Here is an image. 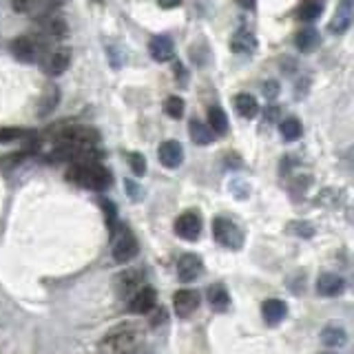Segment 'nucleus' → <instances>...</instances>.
Returning a JSON list of instances; mask_svg holds the SVG:
<instances>
[{
    "mask_svg": "<svg viewBox=\"0 0 354 354\" xmlns=\"http://www.w3.org/2000/svg\"><path fill=\"white\" fill-rule=\"evenodd\" d=\"M350 22H352V0H343V5L337 9V14L332 18L328 29L335 33V36H341L343 31H348Z\"/></svg>",
    "mask_w": 354,
    "mask_h": 354,
    "instance_id": "obj_19",
    "label": "nucleus"
},
{
    "mask_svg": "<svg viewBox=\"0 0 354 354\" xmlns=\"http://www.w3.org/2000/svg\"><path fill=\"white\" fill-rule=\"evenodd\" d=\"M319 42V36H317V31L315 29H306L301 33H297V49H301V51H308V49H313L315 44Z\"/></svg>",
    "mask_w": 354,
    "mask_h": 354,
    "instance_id": "obj_29",
    "label": "nucleus"
},
{
    "mask_svg": "<svg viewBox=\"0 0 354 354\" xmlns=\"http://www.w3.org/2000/svg\"><path fill=\"white\" fill-rule=\"evenodd\" d=\"M288 313V306L281 301V299H268V301H263L261 306V317L266 324H270V326H277L279 321L286 317Z\"/></svg>",
    "mask_w": 354,
    "mask_h": 354,
    "instance_id": "obj_21",
    "label": "nucleus"
},
{
    "mask_svg": "<svg viewBox=\"0 0 354 354\" xmlns=\"http://www.w3.org/2000/svg\"><path fill=\"white\" fill-rule=\"evenodd\" d=\"M208 129L213 131V136H226L228 133V118L221 106H210L208 111Z\"/></svg>",
    "mask_w": 354,
    "mask_h": 354,
    "instance_id": "obj_24",
    "label": "nucleus"
},
{
    "mask_svg": "<svg viewBox=\"0 0 354 354\" xmlns=\"http://www.w3.org/2000/svg\"><path fill=\"white\" fill-rule=\"evenodd\" d=\"M11 53L20 62H36L40 55V44H36L31 36H20L18 40L11 42Z\"/></svg>",
    "mask_w": 354,
    "mask_h": 354,
    "instance_id": "obj_13",
    "label": "nucleus"
},
{
    "mask_svg": "<svg viewBox=\"0 0 354 354\" xmlns=\"http://www.w3.org/2000/svg\"><path fill=\"white\" fill-rule=\"evenodd\" d=\"M155 306H158V292H155V288L142 286L140 290L133 295L129 310H131L133 315H147V313H151Z\"/></svg>",
    "mask_w": 354,
    "mask_h": 354,
    "instance_id": "obj_11",
    "label": "nucleus"
},
{
    "mask_svg": "<svg viewBox=\"0 0 354 354\" xmlns=\"http://www.w3.org/2000/svg\"><path fill=\"white\" fill-rule=\"evenodd\" d=\"M279 131H281V138H283V140L295 142V140L301 138L304 127H301V122H299L297 118H288V120H283V122H281Z\"/></svg>",
    "mask_w": 354,
    "mask_h": 354,
    "instance_id": "obj_28",
    "label": "nucleus"
},
{
    "mask_svg": "<svg viewBox=\"0 0 354 354\" xmlns=\"http://www.w3.org/2000/svg\"><path fill=\"white\" fill-rule=\"evenodd\" d=\"M151 313H153V317H151V324H153V326L166 324V310H164V308H158V306H155V308L151 310Z\"/></svg>",
    "mask_w": 354,
    "mask_h": 354,
    "instance_id": "obj_35",
    "label": "nucleus"
},
{
    "mask_svg": "<svg viewBox=\"0 0 354 354\" xmlns=\"http://www.w3.org/2000/svg\"><path fill=\"white\" fill-rule=\"evenodd\" d=\"M66 177L84 188H91V191H104V188L111 186V173L106 166H102L97 160L73 162L71 169L66 171Z\"/></svg>",
    "mask_w": 354,
    "mask_h": 354,
    "instance_id": "obj_1",
    "label": "nucleus"
},
{
    "mask_svg": "<svg viewBox=\"0 0 354 354\" xmlns=\"http://www.w3.org/2000/svg\"><path fill=\"white\" fill-rule=\"evenodd\" d=\"M69 62H71V51L69 49H55L49 53L47 62H44V69H47L49 75H60L69 69Z\"/></svg>",
    "mask_w": 354,
    "mask_h": 354,
    "instance_id": "obj_18",
    "label": "nucleus"
},
{
    "mask_svg": "<svg viewBox=\"0 0 354 354\" xmlns=\"http://www.w3.org/2000/svg\"><path fill=\"white\" fill-rule=\"evenodd\" d=\"M202 270H204V261L199 254L186 252L177 259V277H180V281H184V283L195 281L197 277L202 274Z\"/></svg>",
    "mask_w": 354,
    "mask_h": 354,
    "instance_id": "obj_8",
    "label": "nucleus"
},
{
    "mask_svg": "<svg viewBox=\"0 0 354 354\" xmlns=\"http://www.w3.org/2000/svg\"><path fill=\"white\" fill-rule=\"evenodd\" d=\"M60 142L73 144L77 149H95L100 136H97V131L88 127H69L60 133Z\"/></svg>",
    "mask_w": 354,
    "mask_h": 354,
    "instance_id": "obj_5",
    "label": "nucleus"
},
{
    "mask_svg": "<svg viewBox=\"0 0 354 354\" xmlns=\"http://www.w3.org/2000/svg\"><path fill=\"white\" fill-rule=\"evenodd\" d=\"M277 93H279V84H277V82H266L263 84V95L266 97H277Z\"/></svg>",
    "mask_w": 354,
    "mask_h": 354,
    "instance_id": "obj_36",
    "label": "nucleus"
},
{
    "mask_svg": "<svg viewBox=\"0 0 354 354\" xmlns=\"http://www.w3.org/2000/svg\"><path fill=\"white\" fill-rule=\"evenodd\" d=\"M158 158L166 169H177L184 162V147L177 140H166L160 144Z\"/></svg>",
    "mask_w": 354,
    "mask_h": 354,
    "instance_id": "obj_12",
    "label": "nucleus"
},
{
    "mask_svg": "<svg viewBox=\"0 0 354 354\" xmlns=\"http://www.w3.org/2000/svg\"><path fill=\"white\" fill-rule=\"evenodd\" d=\"M166 113H169L173 120H180L184 115V100L180 95H171L166 100Z\"/></svg>",
    "mask_w": 354,
    "mask_h": 354,
    "instance_id": "obj_31",
    "label": "nucleus"
},
{
    "mask_svg": "<svg viewBox=\"0 0 354 354\" xmlns=\"http://www.w3.org/2000/svg\"><path fill=\"white\" fill-rule=\"evenodd\" d=\"M129 164H131V171L136 173L138 177H142L144 173H147V160H144V155L129 153Z\"/></svg>",
    "mask_w": 354,
    "mask_h": 354,
    "instance_id": "obj_33",
    "label": "nucleus"
},
{
    "mask_svg": "<svg viewBox=\"0 0 354 354\" xmlns=\"http://www.w3.org/2000/svg\"><path fill=\"white\" fill-rule=\"evenodd\" d=\"M257 38H254V33L248 31V29H239L232 33L230 38V49L239 53V55H252L254 51H257Z\"/></svg>",
    "mask_w": 354,
    "mask_h": 354,
    "instance_id": "obj_15",
    "label": "nucleus"
},
{
    "mask_svg": "<svg viewBox=\"0 0 354 354\" xmlns=\"http://www.w3.org/2000/svg\"><path fill=\"white\" fill-rule=\"evenodd\" d=\"M142 286H144V272H142V268L122 270V272L115 277V290H118V295H122V297L136 295Z\"/></svg>",
    "mask_w": 354,
    "mask_h": 354,
    "instance_id": "obj_9",
    "label": "nucleus"
},
{
    "mask_svg": "<svg viewBox=\"0 0 354 354\" xmlns=\"http://www.w3.org/2000/svg\"><path fill=\"white\" fill-rule=\"evenodd\" d=\"M206 297H208L210 308H213L215 313H226L228 306H230V295H228L224 283H213V286L208 288Z\"/></svg>",
    "mask_w": 354,
    "mask_h": 354,
    "instance_id": "obj_20",
    "label": "nucleus"
},
{
    "mask_svg": "<svg viewBox=\"0 0 354 354\" xmlns=\"http://www.w3.org/2000/svg\"><path fill=\"white\" fill-rule=\"evenodd\" d=\"M149 53L155 62H169L175 55V44L169 36H155L149 42Z\"/></svg>",
    "mask_w": 354,
    "mask_h": 354,
    "instance_id": "obj_17",
    "label": "nucleus"
},
{
    "mask_svg": "<svg viewBox=\"0 0 354 354\" xmlns=\"http://www.w3.org/2000/svg\"><path fill=\"white\" fill-rule=\"evenodd\" d=\"M235 109L239 111L241 118L250 120V118H257L259 102H257V97L250 93H239V95H235Z\"/></svg>",
    "mask_w": 354,
    "mask_h": 354,
    "instance_id": "obj_23",
    "label": "nucleus"
},
{
    "mask_svg": "<svg viewBox=\"0 0 354 354\" xmlns=\"http://www.w3.org/2000/svg\"><path fill=\"white\" fill-rule=\"evenodd\" d=\"M321 339H324L326 346H343L346 339H348V335L339 324H330V326H326L324 330H321Z\"/></svg>",
    "mask_w": 354,
    "mask_h": 354,
    "instance_id": "obj_26",
    "label": "nucleus"
},
{
    "mask_svg": "<svg viewBox=\"0 0 354 354\" xmlns=\"http://www.w3.org/2000/svg\"><path fill=\"white\" fill-rule=\"evenodd\" d=\"M100 206H102V210H104V219H106L109 230L113 232L115 226H118V208H115V204L111 202V199L102 197V199H100Z\"/></svg>",
    "mask_w": 354,
    "mask_h": 354,
    "instance_id": "obj_30",
    "label": "nucleus"
},
{
    "mask_svg": "<svg viewBox=\"0 0 354 354\" xmlns=\"http://www.w3.org/2000/svg\"><path fill=\"white\" fill-rule=\"evenodd\" d=\"M343 290H346V281H343V277H339L335 272L319 274V279H317V292L321 297H337Z\"/></svg>",
    "mask_w": 354,
    "mask_h": 354,
    "instance_id": "obj_16",
    "label": "nucleus"
},
{
    "mask_svg": "<svg viewBox=\"0 0 354 354\" xmlns=\"http://www.w3.org/2000/svg\"><path fill=\"white\" fill-rule=\"evenodd\" d=\"M38 22V33L44 40H62L66 36V22L60 16H42L36 20Z\"/></svg>",
    "mask_w": 354,
    "mask_h": 354,
    "instance_id": "obj_10",
    "label": "nucleus"
},
{
    "mask_svg": "<svg viewBox=\"0 0 354 354\" xmlns=\"http://www.w3.org/2000/svg\"><path fill=\"white\" fill-rule=\"evenodd\" d=\"M58 102H60V91H58V86H53V84L44 86V91H42V95H40V100H38V111H36V113H38L40 118L49 115L51 111H53L55 106H58Z\"/></svg>",
    "mask_w": 354,
    "mask_h": 354,
    "instance_id": "obj_22",
    "label": "nucleus"
},
{
    "mask_svg": "<svg viewBox=\"0 0 354 354\" xmlns=\"http://www.w3.org/2000/svg\"><path fill=\"white\" fill-rule=\"evenodd\" d=\"M29 133L25 129H0V142H14L20 138H27Z\"/></svg>",
    "mask_w": 354,
    "mask_h": 354,
    "instance_id": "obj_34",
    "label": "nucleus"
},
{
    "mask_svg": "<svg viewBox=\"0 0 354 354\" xmlns=\"http://www.w3.org/2000/svg\"><path fill=\"white\" fill-rule=\"evenodd\" d=\"M180 5H182V0H160L162 9H175V7H180Z\"/></svg>",
    "mask_w": 354,
    "mask_h": 354,
    "instance_id": "obj_37",
    "label": "nucleus"
},
{
    "mask_svg": "<svg viewBox=\"0 0 354 354\" xmlns=\"http://www.w3.org/2000/svg\"><path fill=\"white\" fill-rule=\"evenodd\" d=\"M140 252L138 237L133 235V230L127 226H115L113 230V259L118 263H129L136 259Z\"/></svg>",
    "mask_w": 354,
    "mask_h": 354,
    "instance_id": "obj_3",
    "label": "nucleus"
},
{
    "mask_svg": "<svg viewBox=\"0 0 354 354\" xmlns=\"http://www.w3.org/2000/svg\"><path fill=\"white\" fill-rule=\"evenodd\" d=\"M144 343V332L136 326H120L102 339V350L111 354H136Z\"/></svg>",
    "mask_w": 354,
    "mask_h": 354,
    "instance_id": "obj_2",
    "label": "nucleus"
},
{
    "mask_svg": "<svg viewBox=\"0 0 354 354\" xmlns=\"http://www.w3.org/2000/svg\"><path fill=\"white\" fill-rule=\"evenodd\" d=\"M60 3L62 0H14V9L38 20L42 16H49Z\"/></svg>",
    "mask_w": 354,
    "mask_h": 354,
    "instance_id": "obj_7",
    "label": "nucleus"
},
{
    "mask_svg": "<svg viewBox=\"0 0 354 354\" xmlns=\"http://www.w3.org/2000/svg\"><path fill=\"white\" fill-rule=\"evenodd\" d=\"M237 5L243 7V9H254V5H257V0H237Z\"/></svg>",
    "mask_w": 354,
    "mask_h": 354,
    "instance_id": "obj_38",
    "label": "nucleus"
},
{
    "mask_svg": "<svg viewBox=\"0 0 354 354\" xmlns=\"http://www.w3.org/2000/svg\"><path fill=\"white\" fill-rule=\"evenodd\" d=\"M213 237L224 248L237 250L243 246V232L241 228L228 217H215L213 219Z\"/></svg>",
    "mask_w": 354,
    "mask_h": 354,
    "instance_id": "obj_4",
    "label": "nucleus"
},
{
    "mask_svg": "<svg viewBox=\"0 0 354 354\" xmlns=\"http://www.w3.org/2000/svg\"><path fill=\"white\" fill-rule=\"evenodd\" d=\"M188 133H191V140L195 144H199V147H206V144H210L215 140L213 131L208 129V124H204V122H199V120H191V124H188Z\"/></svg>",
    "mask_w": 354,
    "mask_h": 354,
    "instance_id": "obj_25",
    "label": "nucleus"
},
{
    "mask_svg": "<svg viewBox=\"0 0 354 354\" xmlns=\"http://www.w3.org/2000/svg\"><path fill=\"white\" fill-rule=\"evenodd\" d=\"M288 232H292L297 237H313L315 235V226L308 224V221H292V224H288Z\"/></svg>",
    "mask_w": 354,
    "mask_h": 354,
    "instance_id": "obj_32",
    "label": "nucleus"
},
{
    "mask_svg": "<svg viewBox=\"0 0 354 354\" xmlns=\"http://www.w3.org/2000/svg\"><path fill=\"white\" fill-rule=\"evenodd\" d=\"M175 232H177V237H182L186 241H197L199 232H202V217H199L197 210H186V213L177 217Z\"/></svg>",
    "mask_w": 354,
    "mask_h": 354,
    "instance_id": "obj_6",
    "label": "nucleus"
},
{
    "mask_svg": "<svg viewBox=\"0 0 354 354\" xmlns=\"http://www.w3.org/2000/svg\"><path fill=\"white\" fill-rule=\"evenodd\" d=\"M321 11H324V5H321L319 0H304L297 9V16H299V20L313 22L321 16Z\"/></svg>",
    "mask_w": 354,
    "mask_h": 354,
    "instance_id": "obj_27",
    "label": "nucleus"
},
{
    "mask_svg": "<svg viewBox=\"0 0 354 354\" xmlns=\"http://www.w3.org/2000/svg\"><path fill=\"white\" fill-rule=\"evenodd\" d=\"M173 306L177 317H191L195 310L199 308V292L197 290H180L173 295Z\"/></svg>",
    "mask_w": 354,
    "mask_h": 354,
    "instance_id": "obj_14",
    "label": "nucleus"
}]
</instances>
